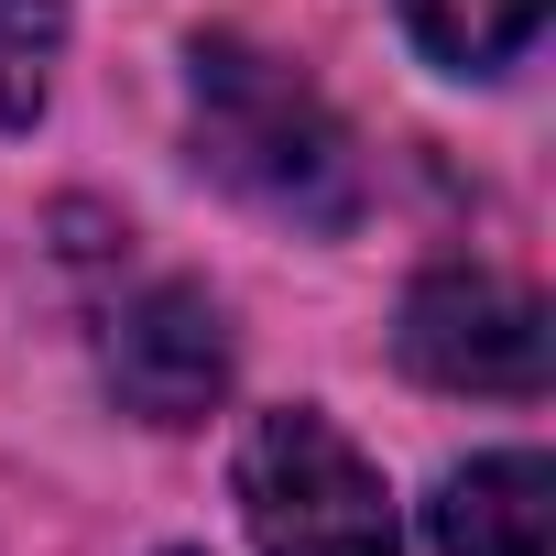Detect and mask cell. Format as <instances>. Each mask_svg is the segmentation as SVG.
<instances>
[{"instance_id":"obj_5","label":"cell","mask_w":556,"mask_h":556,"mask_svg":"<svg viewBox=\"0 0 556 556\" xmlns=\"http://www.w3.org/2000/svg\"><path fill=\"white\" fill-rule=\"evenodd\" d=\"M545 513H556V469L534 447H502V458H469L437 480L426 523H437V556H545Z\"/></svg>"},{"instance_id":"obj_2","label":"cell","mask_w":556,"mask_h":556,"mask_svg":"<svg viewBox=\"0 0 556 556\" xmlns=\"http://www.w3.org/2000/svg\"><path fill=\"white\" fill-rule=\"evenodd\" d=\"M240 513L262 556H393V502L371 458L317 415V404H273L240 437Z\"/></svg>"},{"instance_id":"obj_7","label":"cell","mask_w":556,"mask_h":556,"mask_svg":"<svg viewBox=\"0 0 556 556\" xmlns=\"http://www.w3.org/2000/svg\"><path fill=\"white\" fill-rule=\"evenodd\" d=\"M66 55V0H0V131H23Z\"/></svg>"},{"instance_id":"obj_3","label":"cell","mask_w":556,"mask_h":556,"mask_svg":"<svg viewBox=\"0 0 556 556\" xmlns=\"http://www.w3.org/2000/svg\"><path fill=\"white\" fill-rule=\"evenodd\" d=\"M404 371H426L437 393H502V404H534L545 393V306L502 273H426L404 295Z\"/></svg>"},{"instance_id":"obj_4","label":"cell","mask_w":556,"mask_h":556,"mask_svg":"<svg viewBox=\"0 0 556 556\" xmlns=\"http://www.w3.org/2000/svg\"><path fill=\"white\" fill-rule=\"evenodd\" d=\"M99 361H110V393H121L142 426H197V415L229 393V328H218L207 285H175V273L110 306Z\"/></svg>"},{"instance_id":"obj_6","label":"cell","mask_w":556,"mask_h":556,"mask_svg":"<svg viewBox=\"0 0 556 556\" xmlns=\"http://www.w3.org/2000/svg\"><path fill=\"white\" fill-rule=\"evenodd\" d=\"M404 34H415L437 66L491 77V66H513V55L545 34V0H404Z\"/></svg>"},{"instance_id":"obj_1","label":"cell","mask_w":556,"mask_h":556,"mask_svg":"<svg viewBox=\"0 0 556 556\" xmlns=\"http://www.w3.org/2000/svg\"><path fill=\"white\" fill-rule=\"evenodd\" d=\"M186 131H197V164L229 197H251L262 218H285V229L361 218V153H350L339 110L240 34H207L186 55Z\"/></svg>"}]
</instances>
